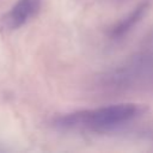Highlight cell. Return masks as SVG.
Masks as SVG:
<instances>
[{
	"instance_id": "1",
	"label": "cell",
	"mask_w": 153,
	"mask_h": 153,
	"mask_svg": "<svg viewBox=\"0 0 153 153\" xmlns=\"http://www.w3.org/2000/svg\"><path fill=\"white\" fill-rule=\"evenodd\" d=\"M146 111L140 104L118 103L91 110L63 114L54 118L53 127L60 131L111 133L127 126Z\"/></svg>"
},
{
	"instance_id": "3",
	"label": "cell",
	"mask_w": 153,
	"mask_h": 153,
	"mask_svg": "<svg viewBox=\"0 0 153 153\" xmlns=\"http://www.w3.org/2000/svg\"><path fill=\"white\" fill-rule=\"evenodd\" d=\"M42 0H18L4 16V26L8 30H17L37 16Z\"/></svg>"
},
{
	"instance_id": "4",
	"label": "cell",
	"mask_w": 153,
	"mask_h": 153,
	"mask_svg": "<svg viewBox=\"0 0 153 153\" xmlns=\"http://www.w3.org/2000/svg\"><path fill=\"white\" fill-rule=\"evenodd\" d=\"M149 8L148 1H142L139 5H136L130 13H128L126 17H123L121 20H118L109 31V37L112 41L122 39L124 36H127L136 25L141 22V19L146 16L147 11Z\"/></svg>"
},
{
	"instance_id": "2",
	"label": "cell",
	"mask_w": 153,
	"mask_h": 153,
	"mask_svg": "<svg viewBox=\"0 0 153 153\" xmlns=\"http://www.w3.org/2000/svg\"><path fill=\"white\" fill-rule=\"evenodd\" d=\"M153 75V55L140 53L117 67L105 72L99 80L102 87L111 91L127 90L146 81Z\"/></svg>"
}]
</instances>
